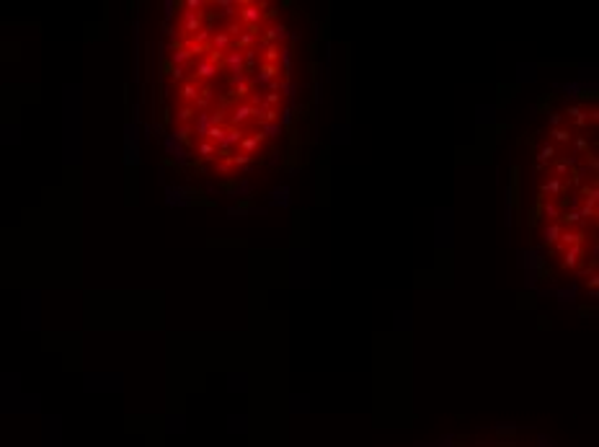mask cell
Wrapping results in <instances>:
<instances>
[{
  "instance_id": "obj_1",
  "label": "cell",
  "mask_w": 599,
  "mask_h": 447,
  "mask_svg": "<svg viewBox=\"0 0 599 447\" xmlns=\"http://www.w3.org/2000/svg\"><path fill=\"white\" fill-rule=\"evenodd\" d=\"M217 73H220V67H217V65H212L207 57H199V60L194 62V75H191V80H196L199 86H202V83H209V80H215V78H217Z\"/></svg>"
},
{
  "instance_id": "obj_2",
  "label": "cell",
  "mask_w": 599,
  "mask_h": 447,
  "mask_svg": "<svg viewBox=\"0 0 599 447\" xmlns=\"http://www.w3.org/2000/svg\"><path fill=\"white\" fill-rule=\"evenodd\" d=\"M579 246H586V233L584 230H563L558 243H555V251H568V248H579Z\"/></svg>"
},
{
  "instance_id": "obj_3",
  "label": "cell",
  "mask_w": 599,
  "mask_h": 447,
  "mask_svg": "<svg viewBox=\"0 0 599 447\" xmlns=\"http://www.w3.org/2000/svg\"><path fill=\"white\" fill-rule=\"evenodd\" d=\"M225 67H227V73H230V78H243L245 75V65H243V52H238V49H227L225 52V62H222Z\"/></svg>"
},
{
  "instance_id": "obj_4",
  "label": "cell",
  "mask_w": 599,
  "mask_h": 447,
  "mask_svg": "<svg viewBox=\"0 0 599 447\" xmlns=\"http://www.w3.org/2000/svg\"><path fill=\"white\" fill-rule=\"evenodd\" d=\"M238 21L245 26H253V23H261V8L259 3H238Z\"/></svg>"
},
{
  "instance_id": "obj_5",
  "label": "cell",
  "mask_w": 599,
  "mask_h": 447,
  "mask_svg": "<svg viewBox=\"0 0 599 447\" xmlns=\"http://www.w3.org/2000/svg\"><path fill=\"white\" fill-rule=\"evenodd\" d=\"M563 117H566L568 122H574L576 129H586V124H589V111H586L581 104H568L566 111H563Z\"/></svg>"
},
{
  "instance_id": "obj_6",
  "label": "cell",
  "mask_w": 599,
  "mask_h": 447,
  "mask_svg": "<svg viewBox=\"0 0 599 447\" xmlns=\"http://www.w3.org/2000/svg\"><path fill=\"white\" fill-rule=\"evenodd\" d=\"M568 186H571V184H568L566 179H555V176H550L548 181L540 184V199H543L545 194H548V197H560V194L568 191Z\"/></svg>"
},
{
  "instance_id": "obj_7",
  "label": "cell",
  "mask_w": 599,
  "mask_h": 447,
  "mask_svg": "<svg viewBox=\"0 0 599 447\" xmlns=\"http://www.w3.org/2000/svg\"><path fill=\"white\" fill-rule=\"evenodd\" d=\"M281 39H287V26H284V23H271V26H266V29H264V34H261V39H259V47H264V44H279Z\"/></svg>"
},
{
  "instance_id": "obj_8",
  "label": "cell",
  "mask_w": 599,
  "mask_h": 447,
  "mask_svg": "<svg viewBox=\"0 0 599 447\" xmlns=\"http://www.w3.org/2000/svg\"><path fill=\"white\" fill-rule=\"evenodd\" d=\"M181 29L186 37H194L204 29V11L202 13H184V21H181Z\"/></svg>"
},
{
  "instance_id": "obj_9",
  "label": "cell",
  "mask_w": 599,
  "mask_h": 447,
  "mask_svg": "<svg viewBox=\"0 0 599 447\" xmlns=\"http://www.w3.org/2000/svg\"><path fill=\"white\" fill-rule=\"evenodd\" d=\"M251 119H253V106H251L248 101L235 104L233 114H230V127H243V124L251 122Z\"/></svg>"
},
{
  "instance_id": "obj_10",
  "label": "cell",
  "mask_w": 599,
  "mask_h": 447,
  "mask_svg": "<svg viewBox=\"0 0 599 447\" xmlns=\"http://www.w3.org/2000/svg\"><path fill=\"white\" fill-rule=\"evenodd\" d=\"M558 158V148L553 145V143H545L543 148H540V153H537V163H535V171L537 174H543L545 168H548V163H553Z\"/></svg>"
},
{
  "instance_id": "obj_11",
  "label": "cell",
  "mask_w": 599,
  "mask_h": 447,
  "mask_svg": "<svg viewBox=\"0 0 599 447\" xmlns=\"http://www.w3.org/2000/svg\"><path fill=\"white\" fill-rule=\"evenodd\" d=\"M253 93V80L251 78H230V98H245Z\"/></svg>"
},
{
  "instance_id": "obj_12",
  "label": "cell",
  "mask_w": 599,
  "mask_h": 447,
  "mask_svg": "<svg viewBox=\"0 0 599 447\" xmlns=\"http://www.w3.org/2000/svg\"><path fill=\"white\" fill-rule=\"evenodd\" d=\"M199 93H202V86H199L196 80H184V83H181V88H179V96H181V101H184V104H189V106H194V104H196Z\"/></svg>"
},
{
  "instance_id": "obj_13",
  "label": "cell",
  "mask_w": 599,
  "mask_h": 447,
  "mask_svg": "<svg viewBox=\"0 0 599 447\" xmlns=\"http://www.w3.org/2000/svg\"><path fill=\"white\" fill-rule=\"evenodd\" d=\"M584 261V246H579V248H568V251H563V261H560V266L566 269V271H574V269H579V264Z\"/></svg>"
},
{
  "instance_id": "obj_14",
  "label": "cell",
  "mask_w": 599,
  "mask_h": 447,
  "mask_svg": "<svg viewBox=\"0 0 599 447\" xmlns=\"http://www.w3.org/2000/svg\"><path fill=\"white\" fill-rule=\"evenodd\" d=\"M264 143H266V137H264L261 132H256V134H245V137L240 140V145H238V148H240V153H245V155H253V153L259 150Z\"/></svg>"
},
{
  "instance_id": "obj_15",
  "label": "cell",
  "mask_w": 599,
  "mask_h": 447,
  "mask_svg": "<svg viewBox=\"0 0 599 447\" xmlns=\"http://www.w3.org/2000/svg\"><path fill=\"white\" fill-rule=\"evenodd\" d=\"M279 75H281L279 65H269V62H261V65H259V78H256V83H261V86H266V83L276 80Z\"/></svg>"
},
{
  "instance_id": "obj_16",
  "label": "cell",
  "mask_w": 599,
  "mask_h": 447,
  "mask_svg": "<svg viewBox=\"0 0 599 447\" xmlns=\"http://www.w3.org/2000/svg\"><path fill=\"white\" fill-rule=\"evenodd\" d=\"M574 165H576V158H555L553 160V176L555 179H563L566 174H571L574 171Z\"/></svg>"
},
{
  "instance_id": "obj_17",
  "label": "cell",
  "mask_w": 599,
  "mask_h": 447,
  "mask_svg": "<svg viewBox=\"0 0 599 447\" xmlns=\"http://www.w3.org/2000/svg\"><path fill=\"white\" fill-rule=\"evenodd\" d=\"M261 49V60L269 62V65H279V54H281V47L279 44H264V47H256V52Z\"/></svg>"
},
{
  "instance_id": "obj_18",
  "label": "cell",
  "mask_w": 599,
  "mask_h": 447,
  "mask_svg": "<svg viewBox=\"0 0 599 447\" xmlns=\"http://www.w3.org/2000/svg\"><path fill=\"white\" fill-rule=\"evenodd\" d=\"M550 140H553V145H571V140H574V129H568V127H555L550 129Z\"/></svg>"
},
{
  "instance_id": "obj_19",
  "label": "cell",
  "mask_w": 599,
  "mask_h": 447,
  "mask_svg": "<svg viewBox=\"0 0 599 447\" xmlns=\"http://www.w3.org/2000/svg\"><path fill=\"white\" fill-rule=\"evenodd\" d=\"M233 47V39L227 37L225 31H217V34H212V39H209V49H215V52H227Z\"/></svg>"
},
{
  "instance_id": "obj_20",
  "label": "cell",
  "mask_w": 599,
  "mask_h": 447,
  "mask_svg": "<svg viewBox=\"0 0 599 447\" xmlns=\"http://www.w3.org/2000/svg\"><path fill=\"white\" fill-rule=\"evenodd\" d=\"M563 230H566V228L560 225V222H548V225H545V230H543V240H545V243H553V246H555Z\"/></svg>"
},
{
  "instance_id": "obj_21",
  "label": "cell",
  "mask_w": 599,
  "mask_h": 447,
  "mask_svg": "<svg viewBox=\"0 0 599 447\" xmlns=\"http://www.w3.org/2000/svg\"><path fill=\"white\" fill-rule=\"evenodd\" d=\"M196 155L204 158V160H215L217 158V145L209 143V140H202V143L196 145Z\"/></svg>"
},
{
  "instance_id": "obj_22",
  "label": "cell",
  "mask_w": 599,
  "mask_h": 447,
  "mask_svg": "<svg viewBox=\"0 0 599 447\" xmlns=\"http://www.w3.org/2000/svg\"><path fill=\"white\" fill-rule=\"evenodd\" d=\"M194 127H196V134H207V129L212 127V119H209V114L207 111H196V117H194Z\"/></svg>"
},
{
  "instance_id": "obj_23",
  "label": "cell",
  "mask_w": 599,
  "mask_h": 447,
  "mask_svg": "<svg viewBox=\"0 0 599 447\" xmlns=\"http://www.w3.org/2000/svg\"><path fill=\"white\" fill-rule=\"evenodd\" d=\"M540 212H543L545 217H550L553 222H558V217H560V207L555 202H550V199H540Z\"/></svg>"
},
{
  "instance_id": "obj_24",
  "label": "cell",
  "mask_w": 599,
  "mask_h": 447,
  "mask_svg": "<svg viewBox=\"0 0 599 447\" xmlns=\"http://www.w3.org/2000/svg\"><path fill=\"white\" fill-rule=\"evenodd\" d=\"M571 145H574V150H576L579 155H589V153H591V143H589L586 134H574Z\"/></svg>"
},
{
  "instance_id": "obj_25",
  "label": "cell",
  "mask_w": 599,
  "mask_h": 447,
  "mask_svg": "<svg viewBox=\"0 0 599 447\" xmlns=\"http://www.w3.org/2000/svg\"><path fill=\"white\" fill-rule=\"evenodd\" d=\"M170 60H173V67H184V65H186V62H191L194 57H191V54H189L184 47H179V44H176V47H173V54H170Z\"/></svg>"
},
{
  "instance_id": "obj_26",
  "label": "cell",
  "mask_w": 599,
  "mask_h": 447,
  "mask_svg": "<svg viewBox=\"0 0 599 447\" xmlns=\"http://www.w3.org/2000/svg\"><path fill=\"white\" fill-rule=\"evenodd\" d=\"M225 132H227V127H217V124H212V127L207 129L204 140H209V143H215V145H222V143H225Z\"/></svg>"
},
{
  "instance_id": "obj_27",
  "label": "cell",
  "mask_w": 599,
  "mask_h": 447,
  "mask_svg": "<svg viewBox=\"0 0 599 447\" xmlns=\"http://www.w3.org/2000/svg\"><path fill=\"white\" fill-rule=\"evenodd\" d=\"M194 117H196V109H194V106H189V104H184V106L176 111V119H179L181 124H191V122H194Z\"/></svg>"
},
{
  "instance_id": "obj_28",
  "label": "cell",
  "mask_w": 599,
  "mask_h": 447,
  "mask_svg": "<svg viewBox=\"0 0 599 447\" xmlns=\"http://www.w3.org/2000/svg\"><path fill=\"white\" fill-rule=\"evenodd\" d=\"M581 197H584V202H589V204H596V199H599V189H596V184H584L581 186Z\"/></svg>"
},
{
  "instance_id": "obj_29",
  "label": "cell",
  "mask_w": 599,
  "mask_h": 447,
  "mask_svg": "<svg viewBox=\"0 0 599 447\" xmlns=\"http://www.w3.org/2000/svg\"><path fill=\"white\" fill-rule=\"evenodd\" d=\"M251 160H253V155H245V153H233L230 155V165L233 168H243V165H251Z\"/></svg>"
},
{
  "instance_id": "obj_30",
  "label": "cell",
  "mask_w": 599,
  "mask_h": 447,
  "mask_svg": "<svg viewBox=\"0 0 599 447\" xmlns=\"http://www.w3.org/2000/svg\"><path fill=\"white\" fill-rule=\"evenodd\" d=\"M225 34H227V37H230V39L235 42V39H238V37L243 34V23H240L238 18H233L230 23H227V26H225Z\"/></svg>"
},
{
  "instance_id": "obj_31",
  "label": "cell",
  "mask_w": 599,
  "mask_h": 447,
  "mask_svg": "<svg viewBox=\"0 0 599 447\" xmlns=\"http://www.w3.org/2000/svg\"><path fill=\"white\" fill-rule=\"evenodd\" d=\"M281 104V93H266V96H261V106H266V109H276Z\"/></svg>"
},
{
  "instance_id": "obj_32",
  "label": "cell",
  "mask_w": 599,
  "mask_h": 447,
  "mask_svg": "<svg viewBox=\"0 0 599 447\" xmlns=\"http://www.w3.org/2000/svg\"><path fill=\"white\" fill-rule=\"evenodd\" d=\"M217 8H222L225 16H235L238 13V3H235V0H217Z\"/></svg>"
},
{
  "instance_id": "obj_33",
  "label": "cell",
  "mask_w": 599,
  "mask_h": 447,
  "mask_svg": "<svg viewBox=\"0 0 599 447\" xmlns=\"http://www.w3.org/2000/svg\"><path fill=\"white\" fill-rule=\"evenodd\" d=\"M261 134H264V137H279V134H281V124H279V122L261 124Z\"/></svg>"
},
{
  "instance_id": "obj_34",
  "label": "cell",
  "mask_w": 599,
  "mask_h": 447,
  "mask_svg": "<svg viewBox=\"0 0 599 447\" xmlns=\"http://www.w3.org/2000/svg\"><path fill=\"white\" fill-rule=\"evenodd\" d=\"M191 129H194L191 124H179V127L173 129V137H176V140H181V143H189V134H191Z\"/></svg>"
},
{
  "instance_id": "obj_35",
  "label": "cell",
  "mask_w": 599,
  "mask_h": 447,
  "mask_svg": "<svg viewBox=\"0 0 599 447\" xmlns=\"http://www.w3.org/2000/svg\"><path fill=\"white\" fill-rule=\"evenodd\" d=\"M579 215H581V220H596V204H589V202H584V204H581V210H579Z\"/></svg>"
},
{
  "instance_id": "obj_36",
  "label": "cell",
  "mask_w": 599,
  "mask_h": 447,
  "mask_svg": "<svg viewBox=\"0 0 599 447\" xmlns=\"http://www.w3.org/2000/svg\"><path fill=\"white\" fill-rule=\"evenodd\" d=\"M563 122H566V117H563V111H550V127L555 129V127H563Z\"/></svg>"
},
{
  "instance_id": "obj_37",
  "label": "cell",
  "mask_w": 599,
  "mask_h": 447,
  "mask_svg": "<svg viewBox=\"0 0 599 447\" xmlns=\"http://www.w3.org/2000/svg\"><path fill=\"white\" fill-rule=\"evenodd\" d=\"M184 78H186L184 67H170V80H173V83H184Z\"/></svg>"
},
{
  "instance_id": "obj_38",
  "label": "cell",
  "mask_w": 599,
  "mask_h": 447,
  "mask_svg": "<svg viewBox=\"0 0 599 447\" xmlns=\"http://www.w3.org/2000/svg\"><path fill=\"white\" fill-rule=\"evenodd\" d=\"M586 165H591V174H596V171H599V160H596V155H594V153H589V155H586Z\"/></svg>"
}]
</instances>
